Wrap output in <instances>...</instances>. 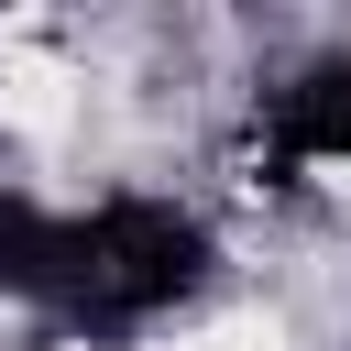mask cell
<instances>
[{
    "label": "cell",
    "mask_w": 351,
    "mask_h": 351,
    "mask_svg": "<svg viewBox=\"0 0 351 351\" xmlns=\"http://www.w3.org/2000/svg\"><path fill=\"white\" fill-rule=\"evenodd\" d=\"M219 230L176 186H99V197H33L0 186V307L66 329V340H143L186 318L219 285Z\"/></svg>",
    "instance_id": "6da1fadb"
},
{
    "label": "cell",
    "mask_w": 351,
    "mask_h": 351,
    "mask_svg": "<svg viewBox=\"0 0 351 351\" xmlns=\"http://www.w3.org/2000/svg\"><path fill=\"white\" fill-rule=\"evenodd\" d=\"M252 165H263L274 186L351 165V55H307L296 77L263 88V110H252Z\"/></svg>",
    "instance_id": "7a4b0ae2"
}]
</instances>
